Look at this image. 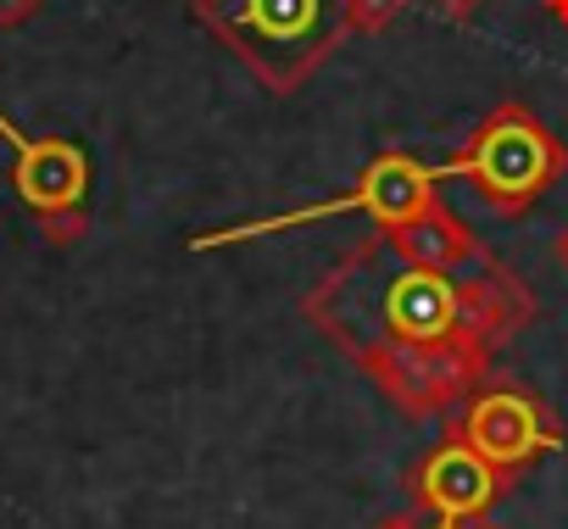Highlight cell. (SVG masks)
<instances>
[{
    "label": "cell",
    "mask_w": 568,
    "mask_h": 529,
    "mask_svg": "<svg viewBox=\"0 0 568 529\" xmlns=\"http://www.w3.org/2000/svg\"><path fill=\"white\" fill-rule=\"evenodd\" d=\"M307 313L363 357L402 346H452L457 335H485L513 318L496 291H463L452 268H418L390 234L357 245L307 296Z\"/></svg>",
    "instance_id": "6da1fadb"
},
{
    "label": "cell",
    "mask_w": 568,
    "mask_h": 529,
    "mask_svg": "<svg viewBox=\"0 0 568 529\" xmlns=\"http://www.w3.org/2000/svg\"><path fill=\"white\" fill-rule=\"evenodd\" d=\"M195 18L278 95H291L357 23L352 0H195Z\"/></svg>",
    "instance_id": "7a4b0ae2"
},
{
    "label": "cell",
    "mask_w": 568,
    "mask_h": 529,
    "mask_svg": "<svg viewBox=\"0 0 568 529\" xmlns=\"http://www.w3.org/2000/svg\"><path fill=\"white\" fill-rule=\"evenodd\" d=\"M562 145H557V134L529 112V106H496L474 134H468V145L446 162V167H435L440 179H468L474 184V195H485L496 212H524V206H535L551 184H557V173H562Z\"/></svg>",
    "instance_id": "3957f363"
},
{
    "label": "cell",
    "mask_w": 568,
    "mask_h": 529,
    "mask_svg": "<svg viewBox=\"0 0 568 529\" xmlns=\"http://www.w3.org/2000/svg\"><path fill=\"white\" fill-rule=\"evenodd\" d=\"M435 167H424L418 156H379L368 162L341 195H324V201H307V206H291V212H273V217H251V223H234V228H212V234H195V251H212V245H234V240H256V234H284V228H307V223H324V217H346V212H363L385 228L440 206L435 201Z\"/></svg>",
    "instance_id": "277c9868"
},
{
    "label": "cell",
    "mask_w": 568,
    "mask_h": 529,
    "mask_svg": "<svg viewBox=\"0 0 568 529\" xmlns=\"http://www.w3.org/2000/svg\"><path fill=\"white\" fill-rule=\"evenodd\" d=\"M0 140L12 145V156H18V195L51 223V217H73L79 212V201H84V190H90V162H84V151L79 145H68V140H34V134H23L7 112H0Z\"/></svg>",
    "instance_id": "5b68a950"
},
{
    "label": "cell",
    "mask_w": 568,
    "mask_h": 529,
    "mask_svg": "<svg viewBox=\"0 0 568 529\" xmlns=\"http://www.w3.org/2000/svg\"><path fill=\"white\" fill-rule=\"evenodd\" d=\"M546 440H551V429H546L540 407L524 401V396H513V390L479 396V401L468 407V446H474L490 468H496V462H524V457H535Z\"/></svg>",
    "instance_id": "8992f818"
},
{
    "label": "cell",
    "mask_w": 568,
    "mask_h": 529,
    "mask_svg": "<svg viewBox=\"0 0 568 529\" xmlns=\"http://www.w3.org/2000/svg\"><path fill=\"white\" fill-rule=\"evenodd\" d=\"M418 490H424V501L440 518H468V512H479L496 496V474H490V462L474 446H446V451H435L424 462Z\"/></svg>",
    "instance_id": "52a82bcc"
},
{
    "label": "cell",
    "mask_w": 568,
    "mask_h": 529,
    "mask_svg": "<svg viewBox=\"0 0 568 529\" xmlns=\"http://www.w3.org/2000/svg\"><path fill=\"white\" fill-rule=\"evenodd\" d=\"M407 262H418V268H457V262H479V245L463 234V223L446 212V206H429L396 228H385Z\"/></svg>",
    "instance_id": "ba28073f"
},
{
    "label": "cell",
    "mask_w": 568,
    "mask_h": 529,
    "mask_svg": "<svg viewBox=\"0 0 568 529\" xmlns=\"http://www.w3.org/2000/svg\"><path fill=\"white\" fill-rule=\"evenodd\" d=\"M40 12V0H0V29H18Z\"/></svg>",
    "instance_id": "9c48e42d"
},
{
    "label": "cell",
    "mask_w": 568,
    "mask_h": 529,
    "mask_svg": "<svg viewBox=\"0 0 568 529\" xmlns=\"http://www.w3.org/2000/svg\"><path fill=\"white\" fill-rule=\"evenodd\" d=\"M440 7H446V12H457V18H463V12H474V7H479V0H440Z\"/></svg>",
    "instance_id": "30bf717a"
},
{
    "label": "cell",
    "mask_w": 568,
    "mask_h": 529,
    "mask_svg": "<svg viewBox=\"0 0 568 529\" xmlns=\"http://www.w3.org/2000/svg\"><path fill=\"white\" fill-rule=\"evenodd\" d=\"M551 18H562V23H568V0H551Z\"/></svg>",
    "instance_id": "8fae6325"
},
{
    "label": "cell",
    "mask_w": 568,
    "mask_h": 529,
    "mask_svg": "<svg viewBox=\"0 0 568 529\" xmlns=\"http://www.w3.org/2000/svg\"><path fill=\"white\" fill-rule=\"evenodd\" d=\"M435 529H468V523H457V518H452V523H435Z\"/></svg>",
    "instance_id": "7c38bea8"
}]
</instances>
